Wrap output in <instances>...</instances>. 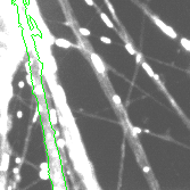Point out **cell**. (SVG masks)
<instances>
[{"instance_id": "6da1fadb", "label": "cell", "mask_w": 190, "mask_h": 190, "mask_svg": "<svg viewBox=\"0 0 190 190\" xmlns=\"http://www.w3.org/2000/svg\"><path fill=\"white\" fill-rule=\"evenodd\" d=\"M150 18H151V21H153L155 24H156L157 26H158V29H159L160 31H163V33H165L167 37L172 38V39H176L178 38V34H176V32H175L173 29H172L171 26H168L167 24H165L164 22H162L157 16H154V15H150Z\"/></svg>"}, {"instance_id": "7a4b0ae2", "label": "cell", "mask_w": 190, "mask_h": 190, "mask_svg": "<svg viewBox=\"0 0 190 190\" xmlns=\"http://www.w3.org/2000/svg\"><path fill=\"white\" fill-rule=\"evenodd\" d=\"M91 60H92V64L95 68L97 70L98 73H101V74H104L105 72H106V67H105V64L103 63V60L99 56H98L97 54H91Z\"/></svg>"}, {"instance_id": "3957f363", "label": "cell", "mask_w": 190, "mask_h": 190, "mask_svg": "<svg viewBox=\"0 0 190 190\" xmlns=\"http://www.w3.org/2000/svg\"><path fill=\"white\" fill-rule=\"evenodd\" d=\"M9 168V154L8 153H2L0 157V172L1 173H6Z\"/></svg>"}, {"instance_id": "277c9868", "label": "cell", "mask_w": 190, "mask_h": 190, "mask_svg": "<svg viewBox=\"0 0 190 190\" xmlns=\"http://www.w3.org/2000/svg\"><path fill=\"white\" fill-rule=\"evenodd\" d=\"M48 114H49V122L51 124L52 127H56L58 124V117H57V112L55 108H50L48 111Z\"/></svg>"}, {"instance_id": "5b68a950", "label": "cell", "mask_w": 190, "mask_h": 190, "mask_svg": "<svg viewBox=\"0 0 190 190\" xmlns=\"http://www.w3.org/2000/svg\"><path fill=\"white\" fill-rule=\"evenodd\" d=\"M55 45L57 46V47H59V48H71L72 46V42H70L68 40H66V39H62V38H59V39H56L55 40Z\"/></svg>"}, {"instance_id": "8992f818", "label": "cell", "mask_w": 190, "mask_h": 190, "mask_svg": "<svg viewBox=\"0 0 190 190\" xmlns=\"http://www.w3.org/2000/svg\"><path fill=\"white\" fill-rule=\"evenodd\" d=\"M34 93H35L39 98H41V97L45 96V91H43V88H42L41 83H37V84H34Z\"/></svg>"}, {"instance_id": "52a82bcc", "label": "cell", "mask_w": 190, "mask_h": 190, "mask_svg": "<svg viewBox=\"0 0 190 190\" xmlns=\"http://www.w3.org/2000/svg\"><path fill=\"white\" fill-rule=\"evenodd\" d=\"M141 66H142V68L145 70V72L149 75V76H150V78H154V75H155V73H154L153 68H151V67H150V66L148 65V63H146L145 60H142Z\"/></svg>"}, {"instance_id": "ba28073f", "label": "cell", "mask_w": 190, "mask_h": 190, "mask_svg": "<svg viewBox=\"0 0 190 190\" xmlns=\"http://www.w3.org/2000/svg\"><path fill=\"white\" fill-rule=\"evenodd\" d=\"M100 17H101V19L104 21V23L108 26V27H109V29H114V24H113V22L109 19V17H108L105 13H100Z\"/></svg>"}, {"instance_id": "9c48e42d", "label": "cell", "mask_w": 190, "mask_h": 190, "mask_svg": "<svg viewBox=\"0 0 190 190\" xmlns=\"http://www.w3.org/2000/svg\"><path fill=\"white\" fill-rule=\"evenodd\" d=\"M180 45L184 50L187 51H190V40L189 39H186V38H181L180 39Z\"/></svg>"}, {"instance_id": "30bf717a", "label": "cell", "mask_w": 190, "mask_h": 190, "mask_svg": "<svg viewBox=\"0 0 190 190\" xmlns=\"http://www.w3.org/2000/svg\"><path fill=\"white\" fill-rule=\"evenodd\" d=\"M39 178L41 180H43V181H47V180L50 179V172L40 170V171H39Z\"/></svg>"}, {"instance_id": "8fae6325", "label": "cell", "mask_w": 190, "mask_h": 190, "mask_svg": "<svg viewBox=\"0 0 190 190\" xmlns=\"http://www.w3.org/2000/svg\"><path fill=\"white\" fill-rule=\"evenodd\" d=\"M125 49H127V51L131 55H137V51H135V49L133 48V46L131 45L130 42H125Z\"/></svg>"}, {"instance_id": "7c38bea8", "label": "cell", "mask_w": 190, "mask_h": 190, "mask_svg": "<svg viewBox=\"0 0 190 190\" xmlns=\"http://www.w3.org/2000/svg\"><path fill=\"white\" fill-rule=\"evenodd\" d=\"M79 32H80L81 35H83V37H89V35H91L90 30H88L86 27H80V29H79Z\"/></svg>"}, {"instance_id": "4fadbf2b", "label": "cell", "mask_w": 190, "mask_h": 190, "mask_svg": "<svg viewBox=\"0 0 190 190\" xmlns=\"http://www.w3.org/2000/svg\"><path fill=\"white\" fill-rule=\"evenodd\" d=\"M39 168H40V170H43V171H50L49 163H47V162H42L41 164L39 165Z\"/></svg>"}, {"instance_id": "5bb4252c", "label": "cell", "mask_w": 190, "mask_h": 190, "mask_svg": "<svg viewBox=\"0 0 190 190\" xmlns=\"http://www.w3.org/2000/svg\"><path fill=\"white\" fill-rule=\"evenodd\" d=\"M56 145L58 146V148H64L65 145H66V141H65L64 139H62V138H58L56 140Z\"/></svg>"}, {"instance_id": "9a60e30c", "label": "cell", "mask_w": 190, "mask_h": 190, "mask_svg": "<svg viewBox=\"0 0 190 190\" xmlns=\"http://www.w3.org/2000/svg\"><path fill=\"white\" fill-rule=\"evenodd\" d=\"M106 5L108 6V8H109V10H111V13L113 14V16H114V17H115V18L117 19V17H116V14H115V10H114V8H113V6L111 5V2H109L108 0H106Z\"/></svg>"}, {"instance_id": "2e32d148", "label": "cell", "mask_w": 190, "mask_h": 190, "mask_svg": "<svg viewBox=\"0 0 190 190\" xmlns=\"http://www.w3.org/2000/svg\"><path fill=\"white\" fill-rule=\"evenodd\" d=\"M113 101H114L116 105H121V104H122L121 98H119V95H113Z\"/></svg>"}, {"instance_id": "e0dca14e", "label": "cell", "mask_w": 190, "mask_h": 190, "mask_svg": "<svg viewBox=\"0 0 190 190\" xmlns=\"http://www.w3.org/2000/svg\"><path fill=\"white\" fill-rule=\"evenodd\" d=\"M39 115H40V112H39V109L35 108V112H34V115H33V119H32V123H35L39 119Z\"/></svg>"}, {"instance_id": "ac0fdd59", "label": "cell", "mask_w": 190, "mask_h": 190, "mask_svg": "<svg viewBox=\"0 0 190 190\" xmlns=\"http://www.w3.org/2000/svg\"><path fill=\"white\" fill-rule=\"evenodd\" d=\"M100 41L101 42H104V43H106V45H111L112 43V40L109 39V38H107V37H100Z\"/></svg>"}, {"instance_id": "d6986e66", "label": "cell", "mask_w": 190, "mask_h": 190, "mask_svg": "<svg viewBox=\"0 0 190 190\" xmlns=\"http://www.w3.org/2000/svg\"><path fill=\"white\" fill-rule=\"evenodd\" d=\"M26 82L29 86H33V82H32V76H31V73H27L26 74Z\"/></svg>"}, {"instance_id": "ffe728a7", "label": "cell", "mask_w": 190, "mask_h": 190, "mask_svg": "<svg viewBox=\"0 0 190 190\" xmlns=\"http://www.w3.org/2000/svg\"><path fill=\"white\" fill-rule=\"evenodd\" d=\"M135 62H137L138 64L142 63V55L140 54V52H137V55H135Z\"/></svg>"}, {"instance_id": "44dd1931", "label": "cell", "mask_w": 190, "mask_h": 190, "mask_svg": "<svg viewBox=\"0 0 190 190\" xmlns=\"http://www.w3.org/2000/svg\"><path fill=\"white\" fill-rule=\"evenodd\" d=\"M132 131L134 132L133 135H135V137H137V133H141V132H142V130L139 127H132Z\"/></svg>"}, {"instance_id": "7402d4cb", "label": "cell", "mask_w": 190, "mask_h": 190, "mask_svg": "<svg viewBox=\"0 0 190 190\" xmlns=\"http://www.w3.org/2000/svg\"><path fill=\"white\" fill-rule=\"evenodd\" d=\"M15 163H16V165L17 166H21L22 165V163H23V159H22V157H15Z\"/></svg>"}, {"instance_id": "603a6c76", "label": "cell", "mask_w": 190, "mask_h": 190, "mask_svg": "<svg viewBox=\"0 0 190 190\" xmlns=\"http://www.w3.org/2000/svg\"><path fill=\"white\" fill-rule=\"evenodd\" d=\"M0 190H6V182L0 179Z\"/></svg>"}, {"instance_id": "cb8c5ba5", "label": "cell", "mask_w": 190, "mask_h": 190, "mask_svg": "<svg viewBox=\"0 0 190 190\" xmlns=\"http://www.w3.org/2000/svg\"><path fill=\"white\" fill-rule=\"evenodd\" d=\"M16 117H17V119H22L23 117V111H17V112H16Z\"/></svg>"}, {"instance_id": "d4e9b609", "label": "cell", "mask_w": 190, "mask_h": 190, "mask_svg": "<svg viewBox=\"0 0 190 190\" xmlns=\"http://www.w3.org/2000/svg\"><path fill=\"white\" fill-rule=\"evenodd\" d=\"M84 1H86V4L88 5V6H90V7L95 6V2H93V0H84Z\"/></svg>"}, {"instance_id": "484cf974", "label": "cell", "mask_w": 190, "mask_h": 190, "mask_svg": "<svg viewBox=\"0 0 190 190\" xmlns=\"http://www.w3.org/2000/svg\"><path fill=\"white\" fill-rule=\"evenodd\" d=\"M13 173H14V175H15V174H19V166H16V167L13 168Z\"/></svg>"}, {"instance_id": "4316f807", "label": "cell", "mask_w": 190, "mask_h": 190, "mask_svg": "<svg viewBox=\"0 0 190 190\" xmlns=\"http://www.w3.org/2000/svg\"><path fill=\"white\" fill-rule=\"evenodd\" d=\"M21 179H22V178H21V175H19V174H15V179H14V181H16V182L18 183V182H21Z\"/></svg>"}, {"instance_id": "83f0119b", "label": "cell", "mask_w": 190, "mask_h": 190, "mask_svg": "<svg viewBox=\"0 0 190 190\" xmlns=\"http://www.w3.org/2000/svg\"><path fill=\"white\" fill-rule=\"evenodd\" d=\"M24 87H25V82H24V81H19V82H18V88H19V89H23Z\"/></svg>"}, {"instance_id": "f1b7e54d", "label": "cell", "mask_w": 190, "mask_h": 190, "mask_svg": "<svg viewBox=\"0 0 190 190\" xmlns=\"http://www.w3.org/2000/svg\"><path fill=\"white\" fill-rule=\"evenodd\" d=\"M142 170H143V172H145V173H149V172H150V168H149L148 166H143V167H142Z\"/></svg>"}, {"instance_id": "f546056e", "label": "cell", "mask_w": 190, "mask_h": 190, "mask_svg": "<svg viewBox=\"0 0 190 190\" xmlns=\"http://www.w3.org/2000/svg\"><path fill=\"white\" fill-rule=\"evenodd\" d=\"M153 79H155V80H156V82H157V83H159V82H160L159 76H158V75H157L156 73H155V75H154V78H153Z\"/></svg>"}, {"instance_id": "4dcf8cb0", "label": "cell", "mask_w": 190, "mask_h": 190, "mask_svg": "<svg viewBox=\"0 0 190 190\" xmlns=\"http://www.w3.org/2000/svg\"><path fill=\"white\" fill-rule=\"evenodd\" d=\"M59 135H60L59 131H58V130H56V131H55V135H54V137H55V138H57V139H58V138H59Z\"/></svg>"}]
</instances>
